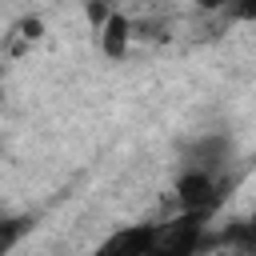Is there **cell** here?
Here are the masks:
<instances>
[{
    "label": "cell",
    "instance_id": "9c48e42d",
    "mask_svg": "<svg viewBox=\"0 0 256 256\" xmlns=\"http://www.w3.org/2000/svg\"><path fill=\"white\" fill-rule=\"evenodd\" d=\"M196 4H200V8H208V12H212V8H236V4H240V0H196Z\"/></svg>",
    "mask_w": 256,
    "mask_h": 256
},
{
    "label": "cell",
    "instance_id": "ba28073f",
    "mask_svg": "<svg viewBox=\"0 0 256 256\" xmlns=\"http://www.w3.org/2000/svg\"><path fill=\"white\" fill-rule=\"evenodd\" d=\"M232 16H236V20H248V24H252V20H256V0H240V4L232 8Z\"/></svg>",
    "mask_w": 256,
    "mask_h": 256
},
{
    "label": "cell",
    "instance_id": "52a82bcc",
    "mask_svg": "<svg viewBox=\"0 0 256 256\" xmlns=\"http://www.w3.org/2000/svg\"><path fill=\"white\" fill-rule=\"evenodd\" d=\"M24 228H32V220H20V216H8V220H4V252L16 248V240H20Z\"/></svg>",
    "mask_w": 256,
    "mask_h": 256
},
{
    "label": "cell",
    "instance_id": "5b68a950",
    "mask_svg": "<svg viewBox=\"0 0 256 256\" xmlns=\"http://www.w3.org/2000/svg\"><path fill=\"white\" fill-rule=\"evenodd\" d=\"M224 248L228 256H256V212L244 220H232L220 236H212V248Z\"/></svg>",
    "mask_w": 256,
    "mask_h": 256
},
{
    "label": "cell",
    "instance_id": "6da1fadb",
    "mask_svg": "<svg viewBox=\"0 0 256 256\" xmlns=\"http://www.w3.org/2000/svg\"><path fill=\"white\" fill-rule=\"evenodd\" d=\"M208 248H212V216L180 208L176 216L156 224L148 256H204Z\"/></svg>",
    "mask_w": 256,
    "mask_h": 256
},
{
    "label": "cell",
    "instance_id": "277c9868",
    "mask_svg": "<svg viewBox=\"0 0 256 256\" xmlns=\"http://www.w3.org/2000/svg\"><path fill=\"white\" fill-rule=\"evenodd\" d=\"M152 232H156L152 220L120 224V228H112V232L92 248V256H148V248H152Z\"/></svg>",
    "mask_w": 256,
    "mask_h": 256
},
{
    "label": "cell",
    "instance_id": "3957f363",
    "mask_svg": "<svg viewBox=\"0 0 256 256\" xmlns=\"http://www.w3.org/2000/svg\"><path fill=\"white\" fill-rule=\"evenodd\" d=\"M180 168L200 172H236V144L228 132H196L180 144Z\"/></svg>",
    "mask_w": 256,
    "mask_h": 256
},
{
    "label": "cell",
    "instance_id": "7a4b0ae2",
    "mask_svg": "<svg viewBox=\"0 0 256 256\" xmlns=\"http://www.w3.org/2000/svg\"><path fill=\"white\" fill-rule=\"evenodd\" d=\"M236 172H200V168H180L176 176V204L188 212H208L216 216L220 204L232 196L236 188Z\"/></svg>",
    "mask_w": 256,
    "mask_h": 256
},
{
    "label": "cell",
    "instance_id": "8992f818",
    "mask_svg": "<svg viewBox=\"0 0 256 256\" xmlns=\"http://www.w3.org/2000/svg\"><path fill=\"white\" fill-rule=\"evenodd\" d=\"M96 40H100V52H104L108 60H124V56H128V40H132L128 16H124V12H112L108 24L96 32Z\"/></svg>",
    "mask_w": 256,
    "mask_h": 256
}]
</instances>
